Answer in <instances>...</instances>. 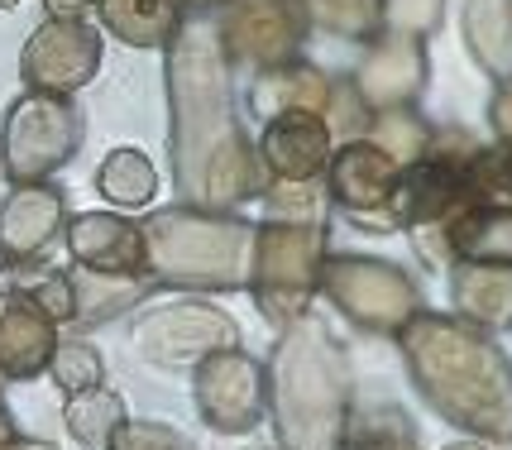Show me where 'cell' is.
<instances>
[{"label": "cell", "instance_id": "obj_1", "mask_svg": "<svg viewBox=\"0 0 512 450\" xmlns=\"http://www.w3.org/2000/svg\"><path fill=\"white\" fill-rule=\"evenodd\" d=\"M173 173L178 192L201 211H225L259 187V163L225 96L221 48L211 29L173 34Z\"/></svg>", "mask_w": 512, "mask_h": 450}, {"label": "cell", "instance_id": "obj_31", "mask_svg": "<svg viewBox=\"0 0 512 450\" xmlns=\"http://www.w3.org/2000/svg\"><path fill=\"white\" fill-rule=\"evenodd\" d=\"M0 450H58V446H48V441H29V436H15V441H5Z\"/></svg>", "mask_w": 512, "mask_h": 450}, {"label": "cell", "instance_id": "obj_2", "mask_svg": "<svg viewBox=\"0 0 512 450\" xmlns=\"http://www.w3.org/2000/svg\"><path fill=\"white\" fill-rule=\"evenodd\" d=\"M398 336L426 403L479 436L512 441V364L498 345L426 312L412 316Z\"/></svg>", "mask_w": 512, "mask_h": 450}, {"label": "cell", "instance_id": "obj_23", "mask_svg": "<svg viewBox=\"0 0 512 450\" xmlns=\"http://www.w3.org/2000/svg\"><path fill=\"white\" fill-rule=\"evenodd\" d=\"M340 450H422L417 446V431L402 417L393 403L379 407H359L345 417L340 431Z\"/></svg>", "mask_w": 512, "mask_h": 450}, {"label": "cell", "instance_id": "obj_15", "mask_svg": "<svg viewBox=\"0 0 512 450\" xmlns=\"http://www.w3.org/2000/svg\"><path fill=\"white\" fill-rule=\"evenodd\" d=\"M67 254L91 273H144V235L139 225L111 211H87L67 221Z\"/></svg>", "mask_w": 512, "mask_h": 450}, {"label": "cell", "instance_id": "obj_13", "mask_svg": "<svg viewBox=\"0 0 512 450\" xmlns=\"http://www.w3.org/2000/svg\"><path fill=\"white\" fill-rule=\"evenodd\" d=\"M302 29H307L302 0H240L225 15L230 53L264 68H278L283 58H292V48L302 44Z\"/></svg>", "mask_w": 512, "mask_h": 450}, {"label": "cell", "instance_id": "obj_12", "mask_svg": "<svg viewBox=\"0 0 512 450\" xmlns=\"http://www.w3.org/2000/svg\"><path fill=\"white\" fill-rule=\"evenodd\" d=\"M58 321L24 293L5 288L0 293V379L29 383L48 374V360L58 350Z\"/></svg>", "mask_w": 512, "mask_h": 450}, {"label": "cell", "instance_id": "obj_32", "mask_svg": "<svg viewBox=\"0 0 512 450\" xmlns=\"http://www.w3.org/2000/svg\"><path fill=\"white\" fill-rule=\"evenodd\" d=\"M10 5H15V0H0V10H10Z\"/></svg>", "mask_w": 512, "mask_h": 450}, {"label": "cell", "instance_id": "obj_19", "mask_svg": "<svg viewBox=\"0 0 512 450\" xmlns=\"http://www.w3.org/2000/svg\"><path fill=\"white\" fill-rule=\"evenodd\" d=\"M450 259L484 264V269H512V211H474L446 225Z\"/></svg>", "mask_w": 512, "mask_h": 450}, {"label": "cell", "instance_id": "obj_11", "mask_svg": "<svg viewBox=\"0 0 512 450\" xmlns=\"http://www.w3.org/2000/svg\"><path fill=\"white\" fill-rule=\"evenodd\" d=\"M67 225V202L48 182H20L0 202V269H29L39 264Z\"/></svg>", "mask_w": 512, "mask_h": 450}, {"label": "cell", "instance_id": "obj_3", "mask_svg": "<svg viewBox=\"0 0 512 450\" xmlns=\"http://www.w3.org/2000/svg\"><path fill=\"white\" fill-rule=\"evenodd\" d=\"M264 379L278 450H340L350 417V369L340 345L316 321L302 316L283 326Z\"/></svg>", "mask_w": 512, "mask_h": 450}, {"label": "cell", "instance_id": "obj_6", "mask_svg": "<svg viewBox=\"0 0 512 450\" xmlns=\"http://www.w3.org/2000/svg\"><path fill=\"white\" fill-rule=\"evenodd\" d=\"M82 144V115L67 96H48V91H29L20 96L5 130H0V168L15 182H48V173H58L67 158Z\"/></svg>", "mask_w": 512, "mask_h": 450}, {"label": "cell", "instance_id": "obj_17", "mask_svg": "<svg viewBox=\"0 0 512 450\" xmlns=\"http://www.w3.org/2000/svg\"><path fill=\"white\" fill-rule=\"evenodd\" d=\"M72 283V326H96L111 316L130 312L134 302H144L154 278L149 273H91V269H67Z\"/></svg>", "mask_w": 512, "mask_h": 450}, {"label": "cell", "instance_id": "obj_25", "mask_svg": "<svg viewBox=\"0 0 512 450\" xmlns=\"http://www.w3.org/2000/svg\"><path fill=\"white\" fill-rule=\"evenodd\" d=\"M48 379L72 398V393H82V388L106 383V360H101V350H96L91 340H58V350H53V360H48Z\"/></svg>", "mask_w": 512, "mask_h": 450}, {"label": "cell", "instance_id": "obj_7", "mask_svg": "<svg viewBox=\"0 0 512 450\" xmlns=\"http://www.w3.org/2000/svg\"><path fill=\"white\" fill-rule=\"evenodd\" d=\"M240 345V326L235 316H225L216 302H163V307H144L134 316V350L144 360L163 364V369H182V364H201L216 350Z\"/></svg>", "mask_w": 512, "mask_h": 450}, {"label": "cell", "instance_id": "obj_8", "mask_svg": "<svg viewBox=\"0 0 512 450\" xmlns=\"http://www.w3.org/2000/svg\"><path fill=\"white\" fill-rule=\"evenodd\" d=\"M321 293L364 331H402L417 316V288L388 259H359V254L326 259Z\"/></svg>", "mask_w": 512, "mask_h": 450}, {"label": "cell", "instance_id": "obj_9", "mask_svg": "<svg viewBox=\"0 0 512 450\" xmlns=\"http://www.w3.org/2000/svg\"><path fill=\"white\" fill-rule=\"evenodd\" d=\"M192 403L197 417L221 436H249L268 417V379L264 364L240 345L216 350L192 364Z\"/></svg>", "mask_w": 512, "mask_h": 450}, {"label": "cell", "instance_id": "obj_22", "mask_svg": "<svg viewBox=\"0 0 512 450\" xmlns=\"http://www.w3.org/2000/svg\"><path fill=\"white\" fill-rule=\"evenodd\" d=\"M96 192H101L106 202L125 206V211H130V206H149L158 192V173L139 149L125 144V149L106 154V163L96 168Z\"/></svg>", "mask_w": 512, "mask_h": 450}, {"label": "cell", "instance_id": "obj_26", "mask_svg": "<svg viewBox=\"0 0 512 450\" xmlns=\"http://www.w3.org/2000/svg\"><path fill=\"white\" fill-rule=\"evenodd\" d=\"M264 206H268V221L321 225V216H326V192H321L312 178L307 182H273L264 192Z\"/></svg>", "mask_w": 512, "mask_h": 450}, {"label": "cell", "instance_id": "obj_18", "mask_svg": "<svg viewBox=\"0 0 512 450\" xmlns=\"http://www.w3.org/2000/svg\"><path fill=\"white\" fill-rule=\"evenodd\" d=\"M101 24L134 48H163L178 34V0H96Z\"/></svg>", "mask_w": 512, "mask_h": 450}, {"label": "cell", "instance_id": "obj_24", "mask_svg": "<svg viewBox=\"0 0 512 450\" xmlns=\"http://www.w3.org/2000/svg\"><path fill=\"white\" fill-rule=\"evenodd\" d=\"M254 111L283 115V111H321L326 101V82L312 68H268L254 87Z\"/></svg>", "mask_w": 512, "mask_h": 450}, {"label": "cell", "instance_id": "obj_10", "mask_svg": "<svg viewBox=\"0 0 512 450\" xmlns=\"http://www.w3.org/2000/svg\"><path fill=\"white\" fill-rule=\"evenodd\" d=\"M96 68H101V34L82 20H58V15H48L20 53L24 82L34 91H48V96H67V91L87 87Z\"/></svg>", "mask_w": 512, "mask_h": 450}, {"label": "cell", "instance_id": "obj_29", "mask_svg": "<svg viewBox=\"0 0 512 450\" xmlns=\"http://www.w3.org/2000/svg\"><path fill=\"white\" fill-rule=\"evenodd\" d=\"M48 15H58V20H77L87 5H96V0H44Z\"/></svg>", "mask_w": 512, "mask_h": 450}, {"label": "cell", "instance_id": "obj_21", "mask_svg": "<svg viewBox=\"0 0 512 450\" xmlns=\"http://www.w3.org/2000/svg\"><path fill=\"white\" fill-rule=\"evenodd\" d=\"M455 302L484 326H512V269H484V264L455 269Z\"/></svg>", "mask_w": 512, "mask_h": 450}, {"label": "cell", "instance_id": "obj_5", "mask_svg": "<svg viewBox=\"0 0 512 450\" xmlns=\"http://www.w3.org/2000/svg\"><path fill=\"white\" fill-rule=\"evenodd\" d=\"M326 264V225H288L268 221L254 230V264H249V293L259 302L264 321L278 331L307 316V302L321 288Z\"/></svg>", "mask_w": 512, "mask_h": 450}, {"label": "cell", "instance_id": "obj_20", "mask_svg": "<svg viewBox=\"0 0 512 450\" xmlns=\"http://www.w3.org/2000/svg\"><path fill=\"white\" fill-rule=\"evenodd\" d=\"M130 422V412H125V398L106 388V383H96V388H82V393H72L63 407V427L67 436L77 441L82 450H111L115 431Z\"/></svg>", "mask_w": 512, "mask_h": 450}, {"label": "cell", "instance_id": "obj_4", "mask_svg": "<svg viewBox=\"0 0 512 450\" xmlns=\"http://www.w3.org/2000/svg\"><path fill=\"white\" fill-rule=\"evenodd\" d=\"M139 235H144V273L163 288H192V293L249 288L254 225L240 216L168 206L139 221Z\"/></svg>", "mask_w": 512, "mask_h": 450}, {"label": "cell", "instance_id": "obj_14", "mask_svg": "<svg viewBox=\"0 0 512 450\" xmlns=\"http://www.w3.org/2000/svg\"><path fill=\"white\" fill-rule=\"evenodd\" d=\"M331 163V197L345 211H355L364 221H374V230H393L388 206H393V158L374 149V144H345Z\"/></svg>", "mask_w": 512, "mask_h": 450}, {"label": "cell", "instance_id": "obj_28", "mask_svg": "<svg viewBox=\"0 0 512 450\" xmlns=\"http://www.w3.org/2000/svg\"><path fill=\"white\" fill-rule=\"evenodd\" d=\"M24 293L34 297L58 326H72V283H67V269L39 273L34 283H24Z\"/></svg>", "mask_w": 512, "mask_h": 450}, {"label": "cell", "instance_id": "obj_33", "mask_svg": "<svg viewBox=\"0 0 512 450\" xmlns=\"http://www.w3.org/2000/svg\"><path fill=\"white\" fill-rule=\"evenodd\" d=\"M197 5H216V0H197Z\"/></svg>", "mask_w": 512, "mask_h": 450}, {"label": "cell", "instance_id": "obj_16", "mask_svg": "<svg viewBox=\"0 0 512 450\" xmlns=\"http://www.w3.org/2000/svg\"><path fill=\"white\" fill-rule=\"evenodd\" d=\"M264 163L278 173V182H307L331 158V130L316 111H283L264 130Z\"/></svg>", "mask_w": 512, "mask_h": 450}, {"label": "cell", "instance_id": "obj_27", "mask_svg": "<svg viewBox=\"0 0 512 450\" xmlns=\"http://www.w3.org/2000/svg\"><path fill=\"white\" fill-rule=\"evenodd\" d=\"M111 450H197L182 431L173 427H163V422H125V427L115 431V441Z\"/></svg>", "mask_w": 512, "mask_h": 450}, {"label": "cell", "instance_id": "obj_30", "mask_svg": "<svg viewBox=\"0 0 512 450\" xmlns=\"http://www.w3.org/2000/svg\"><path fill=\"white\" fill-rule=\"evenodd\" d=\"M20 431H15V417H10V403H5V393H0V446L5 441H15Z\"/></svg>", "mask_w": 512, "mask_h": 450}]
</instances>
